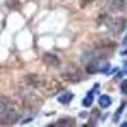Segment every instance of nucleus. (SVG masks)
I'll return each mask as SVG.
<instances>
[{"mask_svg": "<svg viewBox=\"0 0 127 127\" xmlns=\"http://www.w3.org/2000/svg\"><path fill=\"white\" fill-rule=\"evenodd\" d=\"M0 120L8 123H14L18 120L15 109L6 98H0Z\"/></svg>", "mask_w": 127, "mask_h": 127, "instance_id": "nucleus-1", "label": "nucleus"}, {"mask_svg": "<svg viewBox=\"0 0 127 127\" xmlns=\"http://www.w3.org/2000/svg\"><path fill=\"white\" fill-rule=\"evenodd\" d=\"M109 69V64L105 62V61H102L100 59L98 60H93L90 61L88 65H87V71L90 72V74H94V72H98V71H103L105 72Z\"/></svg>", "mask_w": 127, "mask_h": 127, "instance_id": "nucleus-2", "label": "nucleus"}, {"mask_svg": "<svg viewBox=\"0 0 127 127\" xmlns=\"http://www.w3.org/2000/svg\"><path fill=\"white\" fill-rule=\"evenodd\" d=\"M43 61L47 66H52V67H56L60 65V60L52 54H45L43 55Z\"/></svg>", "mask_w": 127, "mask_h": 127, "instance_id": "nucleus-3", "label": "nucleus"}, {"mask_svg": "<svg viewBox=\"0 0 127 127\" xmlns=\"http://www.w3.org/2000/svg\"><path fill=\"white\" fill-rule=\"evenodd\" d=\"M125 8V0H112L111 10L112 12H121Z\"/></svg>", "mask_w": 127, "mask_h": 127, "instance_id": "nucleus-4", "label": "nucleus"}, {"mask_svg": "<svg viewBox=\"0 0 127 127\" xmlns=\"http://www.w3.org/2000/svg\"><path fill=\"white\" fill-rule=\"evenodd\" d=\"M125 28V19L120 18V19H116L114 20V24H113V31L116 33H121Z\"/></svg>", "mask_w": 127, "mask_h": 127, "instance_id": "nucleus-5", "label": "nucleus"}, {"mask_svg": "<svg viewBox=\"0 0 127 127\" xmlns=\"http://www.w3.org/2000/svg\"><path fill=\"white\" fill-rule=\"evenodd\" d=\"M112 103V99L108 97V95H102L99 98V105L102 108H108Z\"/></svg>", "mask_w": 127, "mask_h": 127, "instance_id": "nucleus-6", "label": "nucleus"}, {"mask_svg": "<svg viewBox=\"0 0 127 127\" xmlns=\"http://www.w3.org/2000/svg\"><path fill=\"white\" fill-rule=\"evenodd\" d=\"M72 98H74V95L71 93H65V94H62V95H60V97H59V102L62 103V104H67Z\"/></svg>", "mask_w": 127, "mask_h": 127, "instance_id": "nucleus-7", "label": "nucleus"}, {"mask_svg": "<svg viewBox=\"0 0 127 127\" xmlns=\"http://www.w3.org/2000/svg\"><path fill=\"white\" fill-rule=\"evenodd\" d=\"M75 123H74V120H71V118H69V120H60L57 123H56V126H74Z\"/></svg>", "mask_w": 127, "mask_h": 127, "instance_id": "nucleus-8", "label": "nucleus"}, {"mask_svg": "<svg viewBox=\"0 0 127 127\" xmlns=\"http://www.w3.org/2000/svg\"><path fill=\"white\" fill-rule=\"evenodd\" d=\"M92 103H93V93H89L88 97L83 100V105L84 107H90Z\"/></svg>", "mask_w": 127, "mask_h": 127, "instance_id": "nucleus-9", "label": "nucleus"}, {"mask_svg": "<svg viewBox=\"0 0 127 127\" xmlns=\"http://www.w3.org/2000/svg\"><path fill=\"white\" fill-rule=\"evenodd\" d=\"M121 92L123 94H127V80H123L121 84Z\"/></svg>", "mask_w": 127, "mask_h": 127, "instance_id": "nucleus-10", "label": "nucleus"}, {"mask_svg": "<svg viewBox=\"0 0 127 127\" xmlns=\"http://www.w3.org/2000/svg\"><path fill=\"white\" fill-rule=\"evenodd\" d=\"M123 72H125L126 75H127V62L125 64V66H123Z\"/></svg>", "mask_w": 127, "mask_h": 127, "instance_id": "nucleus-11", "label": "nucleus"}, {"mask_svg": "<svg viewBox=\"0 0 127 127\" xmlns=\"http://www.w3.org/2000/svg\"><path fill=\"white\" fill-rule=\"evenodd\" d=\"M123 45L127 46V36H126V38H125V41H123Z\"/></svg>", "mask_w": 127, "mask_h": 127, "instance_id": "nucleus-12", "label": "nucleus"}]
</instances>
